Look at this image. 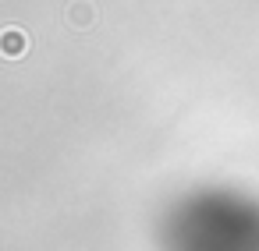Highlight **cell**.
<instances>
[{
    "mask_svg": "<svg viewBox=\"0 0 259 251\" xmlns=\"http://www.w3.org/2000/svg\"><path fill=\"white\" fill-rule=\"evenodd\" d=\"M29 53V32L18 29V25H8V29H0V57H8V60H18Z\"/></svg>",
    "mask_w": 259,
    "mask_h": 251,
    "instance_id": "obj_1",
    "label": "cell"
},
{
    "mask_svg": "<svg viewBox=\"0 0 259 251\" xmlns=\"http://www.w3.org/2000/svg\"><path fill=\"white\" fill-rule=\"evenodd\" d=\"M93 15H96V11H93V4H71V8H68V22H71V25H78V29L93 25V22H96Z\"/></svg>",
    "mask_w": 259,
    "mask_h": 251,
    "instance_id": "obj_2",
    "label": "cell"
}]
</instances>
